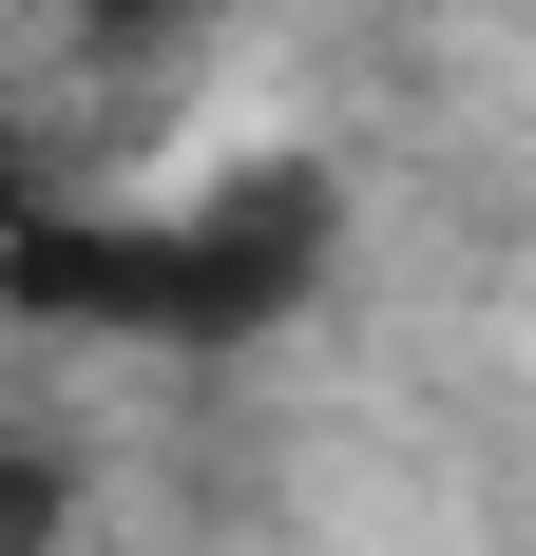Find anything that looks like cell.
<instances>
[{"mask_svg":"<svg viewBox=\"0 0 536 556\" xmlns=\"http://www.w3.org/2000/svg\"><path fill=\"white\" fill-rule=\"evenodd\" d=\"M307 269H326V173H230V192H192L154 230H20L0 250V288L39 327H135V345H230Z\"/></svg>","mask_w":536,"mask_h":556,"instance_id":"obj_1","label":"cell"},{"mask_svg":"<svg viewBox=\"0 0 536 556\" xmlns=\"http://www.w3.org/2000/svg\"><path fill=\"white\" fill-rule=\"evenodd\" d=\"M154 20H173V0H97V39H154Z\"/></svg>","mask_w":536,"mask_h":556,"instance_id":"obj_3","label":"cell"},{"mask_svg":"<svg viewBox=\"0 0 536 556\" xmlns=\"http://www.w3.org/2000/svg\"><path fill=\"white\" fill-rule=\"evenodd\" d=\"M58 538H77V500H58V460H20V442H0V556H58Z\"/></svg>","mask_w":536,"mask_h":556,"instance_id":"obj_2","label":"cell"}]
</instances>
